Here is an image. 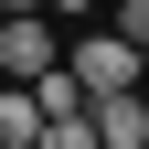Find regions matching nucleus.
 <instances>
[{
	"label": "nucleus",
	"instance_id": "9",
	"mask_svg": "<svg viewBox=\"0 0 149 149\" xmlns=\"http://www.w3.org/2000/svg\"><path fill=\"white\" fill-rule=\"evenodd\" d=\"M128 96H139V117H149V64H139V85H128Z\"/></svg>",
	"mask_w": 149,
	"mask_h": 149
},
{
	"label": "nucleus",
	"instance_id": "6",
	"mask_svg": "<svg viewBox=\"0 0 149 149\" xmlns=\"http://www.w3.org/2000/svg\"><path fill=\"white\" fill-rule=\"evenodd\" d=\"M107 32H117V43H128V53L149 64V0H117V22H107Z\"/></svg>",
	"mask_w": 149,
	"mask_h": 149
},
{
	"label": "nucleus",
	"instance_id": "2",
	"mask_svg": "<svg viewBox=\"0 0 149 149\" xmlns=\"http://www.w3.org/2000/svg\"><path fill=\"white\" fill-rule=\"evenodd\" d=\"M53 64H64L53 22H0V74H11V85H43Z\"/></svg>",
	"mask_w": 149,
	"mask_h": 149
},
{
	"label": "nucleus",
	"instance_id": "3",
	"mask_svg": "<svg viewBox=\"0 0 149 149\" xmlns=\"http://www.w3.org/2000/svg\"><path fill=\"white\" fill-rule=\"evenodd\" d=\"M85 128H96V149H149V117H139V96H96V107H85Z\"/></svg>",
	"mask_w": 149,
	"mask_h": 149
},
{
	"label": "nucleus",
	"instance_id": "4",
	"mask_svg": "<svg viewBox=\"0 0 149 149\" xmlns=\"http://www.w3.org/2000/svg\"><path fill=\"white\" fill-rule=\"evenodd\" d=\"M0 149H43V107H32V85H0Z\"/></svg>",
	"mask_w": 149,
	"mask_h": 149
},
{
	"label": "nucleus",
	"instance_id": "8",
	"mask_svg": "<svg viewBox=\"0 0 149 149\" xmlns=\"http://www.w3.org/2000/svg\"><path fill=\"white\" fill-rule=\"evenodd\" d=\"M43 11H53V0H0V22H43Z\"/></svg>",
	"mask_w": 149,
	"mask_h": 149
},
{
	"label": "nucleus",
	"instance_id": "1",
	"mask_svg": "<svg viewBox=\"0 0 149 149\" xmlns=\"http://www.w3.org/2000/svg\"><path fill=\"white\" fill-rule=\"evenodd\" d=\"M64 74L85 85V107H96V96H128V85H139V53H128L117 32H85V43H64Z\"/></svg>",
	"mask_w": 149,
	"mask_h": 149
},
{
	"label": "nucleus",
	"instance_id": "7",
	"mask_svg": "<svg viewBox=\"0 0 149 149\" xmlns=\"http://www.w3.org/2000/svg\"><path fill=\"white\" fill-rule=\"evenodd\" d=\"M43 149H96V128H85V117H53V128H43Z\"/></svg>",
	"mask_w": 149,
	"mask_h": 149
},
{
	"label": "nucleus",
	"instance_id": "5",
	"mask_svg": "<svg viewBox=\"0 0 149 149\" xmlns=\"http://www.w3.org/2000/svg\"><path fill=\"white\" fill-rule=\"evenodd\" d=\"M32 107H43V128H53V117H85V85H74V74H64V64H53V74H43V85H32Z\"/></svg>",
	"mask_w": 149,
	"mask_h": 149
}]
</instances>
